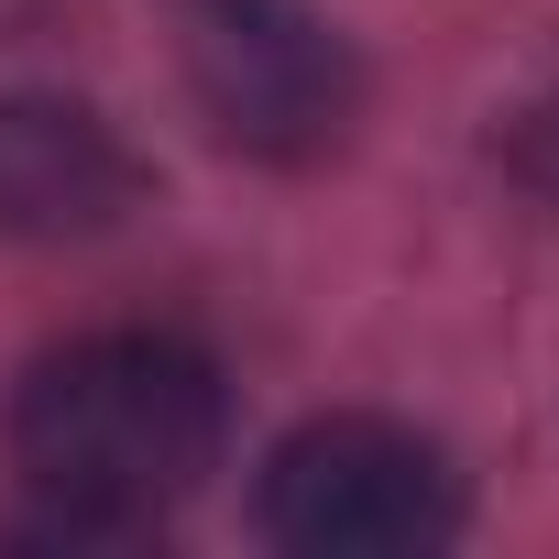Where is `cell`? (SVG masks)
<instances>
[{
    "label": "cell",
    "mask_w": 559,
    "mask_h": 559,
    "mask_svg": "<svg viewBox=\"0 0 559 559\" xmlns=\"http://www.w3.org/2000/svg\"><path fill=\"white\" fill-rule=\"evenodd\" d=\"M230 450V384L176 330H88L12 384V472L67 537H132L176 515Z\"/></svg>",
    "instance_id": "cell-1"
},
{
    "label": "cell",
    "mask_w": 559,
    "mask_h": 559,
    "mask_svg": "<svg viewBox=\"0 0 559 559\" xmlns=\"http://www.w3.org/2000/svg\"><path fill=\"white\" fill-rule=\"evenodd\" d=\"M263 537L297 559H428L461 537V472L395 417H308L263 461Z\"/></svg>",
    "instance_id": "cell-2"
},
{
    "label": "cell",
    "mask_w": 559,
    "mask_h": 559,
    "mask_svg": "<svg viewBox=\"0 0 559 559\" xmlns=\"http://www.w3.org/2000/svg\"><path fill=\"white\" fill-rule=\"evenodd\" d=\"M176 56L219 143L263 165L330 154L362 110V67L308 0H176Z\"/></svg>",
    "instance_id": "cell-3"
},
{
    "label": "cell",
    "mask_w": 559,
    "mask_h": 559,
    "mask_svg": "<svg viewBox=\"0 0 559 559\" xmlns=\"http://www.w3.org/2000/svg\"><path fill=\"white\" fill-rule=\"evenodd\" d=\"M143 209V154L45 88H0V241H99Z\"/></svg>",
    "instance_id": "cell-4"
}]
</instances>
